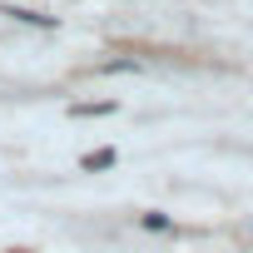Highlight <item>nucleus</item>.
Masks as SVG:
<instances>
[{
    "mask_svg": "<svg viewBox=\"0 0 253 253\" xmlns=\"http://www.w3.org/2000/svg\"><path fill=\"white\" fill-rule=\"evenodd\" d=\"M114 164V149H94V154H84V169L94 174V169H109Z\"/></svg>",
    "mask_w": 253,
    "mask_h": 253,
    "instance_id": "1",
    "label": "nucleus"
},
{
    "mask_svg": "<svg viewBox=\"0 0 253 253\" xmlns=\"http://www.w3.org/2000/svg\"><path fill=\"white\" fill-rule=\"evenodd\" d=\"M5 15H15V20H25V25H45V30L55 25L50 15H35V10H5Z\"/></svg>",
    "mask_w": 253,
    "mask_h": 253,
    "instance_id": "2",
    "label": "nucleus"
},
{
    "mask_svg": "<svg viewBox=\"0 0 253 253\" xmlns=\"http://www.w3.org/2000/svg\"><path fill=\"white\" fill-rule=\"evenodd\" d=\"M114 104H75V114H109Z\"/></svg>",
    "mask_w": 253,
    "mask_h": 253,
    "instance_id": "3",
    "label": "nucleus"
}]
</instances>
